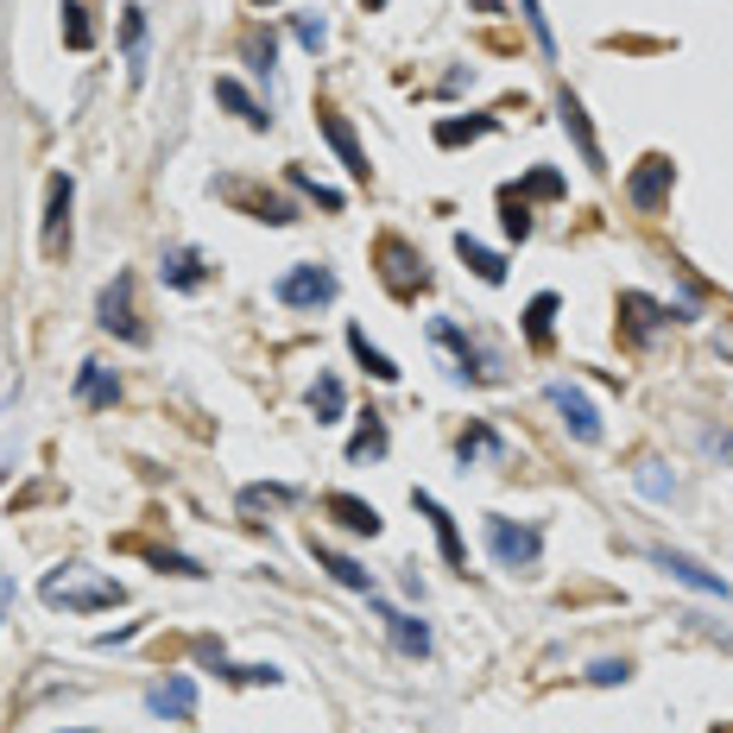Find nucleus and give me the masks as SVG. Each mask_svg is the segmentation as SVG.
I'll return each mask as SVG.
<instances>
[{
  "mask_svg": "<svg viewBox=\"0 0 733 733\" xmlns=\"http://www.w3.org/2000/svg\"><path fill=\"white\" fill-rule=\"evenodd\" d=\"M51 607H70V614H101V607H120L127 600V588H120L115 576H89L82 563H63V569H51L39 588Z\"/></svg>",
  "mask_w": 733,
  "mask_h": 733,
  "instance_id": "1",
  "label": "nucleus"
},
{
  "mask_svg": "<svg viewBox=\"0 0 733 733\" xmlns=\"http://www.w3.org/2000/svg\"><path fill=\"white\" fill-rule=\"evenodd\" d=\"M487 550H493V563L500 569H512V576H531L544 557V531L538 525H512V519H487Z\"/></svg>",
  "mask_w": 733,
  "mask_h": 733,
  "instance_id": "2",
  "label": "nucleus"
},
{
  "mask_svg": "<svg viewBox=\"0 0 733 733\" xmlns=\"http://www.w3.org/2000/svg\"><path fill=\"white\" fill-rule=\"evenodd\" d=\"M96 323L108 329V335H120V342L146 348L153 335H146V323L134 316V272H115V285L96 297Z\"/></svg>",
  "mask_w": 733,
  "mask_h": 733,
  "instance_id": "3",
  "label": "nucleus"
},
{
  "mask_svg": "<svg viewBox=\"0 0 733 733\" xmlns=\"http://www.w3.org/2000/svg\"><path fill=\"white\" fill-rule=\"evenodd\" d=\"M335 272L329 266H291V272H278V285H272V297L285 310H323V304H335Z\"/></svg>",
  "mask_w": 733,
  "mask_h": 733,
  "instance_id": "4",
  "label": "nucleus"
},
{
  "mask_svg": "<svg viewBox=\"0 0 733 733\" xmlns=\"http://www.w3.org/2000/svg\"><path fill=\"white\" fill-rule=\"evenodd\" d=\"M70 196H77L70 172H58L45 184V260H63V253H70Z\"/></svg>",
  "mask_w": 733,
  "mask_h": 733,
  "instance_id": "5",
  "label": "nucleus"
},
{
  "mask_svg": "<svg viewBox=\"0 0 733 733\" xmlns=\"http://www.w3.org/2000/svg\"><path fill=\"white\" fill-rule=\"evenodd\" d=\"M550 405L563 411V424H569L576 443H600V418H595V405H588V392H581V387L557 380V387H550Z\"/></svg>",
  "mask_w": 733,
  "mask_h": 733,
  "instance_id": "6",
  "label": "nucleus"
},
{
  "mask_svg": "<svg viewBox=\"0 0 733 733\" xmlns=\"http://www.w3.org/2000/svg\"><path fill=\"white\" fill-rule=\"evenodd\" d=\"M652 563L664 569V576H676L683 588H695V595H714V600H727V581L721 576H708L695 557H683V550H652Z\"/></svg>",
  "mask_w": 733,
  "mask_h": 733,
  "instance_id": "7",
  "label": "nucleus"
},
{
  "mask_svg": "<svg viewBox=\"0 0 733 733\" xmlns=\"http://www.w3.org/2000/svg\"><path fill=\"white\" fill-rule=\"evenodd\" d=\"M430 342H443L449 354H456V373H462V380H475V387H481V380H493V373H487V354L468 342L456 323H430Z\"/></svg>",
  "mask_w": 733,
  "mask_h": 733,
  "instance_id": "8",
  "label": "nucleus"
},
{
  "mask_svg": "<svg viewBox=\"0 0 733 733\" xmlns=\"http://www.w3.org/2000/svg\"><path fill=\"white\" fill-rule=\"evenodd\" d=\"M158 278L172 291H203L209 285V266H203V253L196 247H172L165 260H158Z\"/></svg>",
  "mask_w": 733,
  "mask_h": 733,
  "instance_id": "9",
  "label": "nucleus"
},
{
  "mask_svg": "<svg viewBox=\"0 0 733 733\" xmlns=\"http://www.w3.org/2000/svg\"><path fill=\"white\" fill-rule=\"evenodd\" d=\"M411 500H418V512H424V519L437 525V544H443V563H449V569H462V563H468V544H462V531H456V519L443 512V500H437V493H411Z\"/></svg>",
  "mask_w": 733,
  "mask_h": 733,
  "instance_id": "10",
  "label": "nucleus"
},
{
  "mask_svg": "<svg viewBox=\"0 0 733 733\" xmlns=\"http://www.w3.org/2000/svg\"><path fill=\"white\" fill-rule=\"evenodd\" d=\"M671 184H676L671 158H645V165L633 172V184H626V190H633V203H638V209H657V203L671 196Z\"/></svg>",
  "mask_w": 733,
  "mask_h": 733,
  "instance_id": "11",
  "label": "nucleus"
},
{
  "mask_svg": "<svg viewBox=\"0 0 733 733\" xmlns=\"http://www.w3.org/2000/svg\"><path fill=\"white\" fill-rule=\"evenodd\" d=\"M196 657H203V664H215V671L228 676V683H285V671H278V664H228V657H222V645H209V638H203V645H196Z\"/></svg>",
  "mask_w": 733,
  "mask_h": 733,
  "instance_id": "12",
  "label": "nucleus"
},
{
  "mask_svg": "<svg viewBox=\"0 0 733 733\" xmlns=\"http://www.w3.org/2000/svg\"><path fill=\"white\" fill-rule=\"evenodd\" d=\"M146 708L165 714V721H190V714H196V683H190V676H172V683H158V690L146 695Z\"/></svg>",
  "mask_w": 733,
  "mask_h": 733,
  "instance_id": "13",
  "label": "nucleus"
},
{
  "mask_svg": "<svg viewBox=\"0 0 733 733\" xmlns=\"http://www.w3.org/2000/svg\"><path fill=\"white\" fill-rule=\"evenodd\" d=\"M323 506L335 512V525H342V531H354V538H380V512H373L366 500H354V493H329Z\"/></svg>",
  "mask_w": 733,
  "mask_h": 733,
  "instance_id": "14",
  "label": "nucleus"
},
{
  "mask_svg": "<svg viewBox=\"0 0 733 733\" xmlns=\"http://www.w3.org/2000/svg\"><path fill=\"white\" fill-rule=\"evenodd\" d=\"M323 134H329V146H335V158H342V172L366 177V153H361V139H354V127H348L342 115H323Z\"/></svg>",
  "mask_w": 733,
  "mask_h": 733,
  "instance_id": "15",
  "label": "nucleus"
},
{
  "mask_svg": "<svg viewBox=\"0 0 733 733\" xmlns=\"http://www.w3.org/2000/svg\"><path fill=\"white\" fill-rule=\"evenodd\" d=\"M387 633H392V645H399L405 657H430V626L418 614H392L387 607Z\"/></svg>",
  "mask_w": 733,
  "mask_h": 733,
  "instance_id": "16",
  "label": "nucleus"
},
{
  "mask_svg": "<svg viewBox=\"0 0 733 733\" xmlns=\"http://www.w3.org/2000/svg\"><path fill=\"white\" fill-rule=\"evenodd\" d=\"M456 253L475 266V278H481V285H506V260H500V253H487L475 234H456Z\"/></svg>",
  "mask_w": 733,
  "mask_h": 733,
  "instance_id": "17",
  "label": "nucleus"
},
{
  "mask_svg": "<svg viewBox=\"0 0 733 733\" xmlns=\"http://www.w3.org/2000/svg\"><path fill=\"white\" fill-rule=\"evenodd\" d=\"M77 392H82V399H89V405H96V411H108V405H115V399H120V380H115V373H108V366L82 361V373H77Z\"/></svg>",
  "mask_w": 733,
  "mask_h": 733,
  "instance_id": "18",
  "label": "nucleus"
},
{
  "mask_svg": "<svg viewBox=\"0 0 733 733\" xmlns=\"http://www.w3.org/2000/svg\"><path fill=\"white\" fill-rule=\"evenodd\" d=\"M310 550H316V563H323V569H329V576H335V581H342V588H354V595H373V576H366L361 563L335 557L329 544H310Z\"/></svg>",
  "mask_w": 733,
  "mask_h": 733,
  "instance_id": "19",
  "label": "nucleus"
},
{
  "mask_svg": "<svg viewBox=\"0 0 733 733\" xmlns=\"http://www.w3.org/2000/svg\"><path fill=\"white\" fill-rule=\"evenodd\" d=\"M557 108H563V127H569V134H576V146H581V165H595V172H600V146H595V127H588V115H581V101L563 96Z\"/></svg>",
  "mask_w": 733,
  "mask_h": 733,
  "instance_id": "20",
  "label": "nucleus"
},
{
  "mask_svg": "<svg viewBox=\"0 0 733 733\" xmlns=\"http://www.w3.org/2000/svg\"><path fill=\"white\" fill-rule=\"evenodd\" d=\"M342 405H348L342 380H335V373H316V387H310V411H316V424H335Z\"/></svg>",
  "mask_w": 733,
  "mask_h": 733,
  "instance_id": "21",
  "label": "nucleus"
},
{
  "mask_svg": "<svg viewBox=\"0 0 733 733\" xmlns=\"http://www.w3.org/2000/svg\"><path fill=\"white\" fill-rule=\"evenodd\" d=\"M550 323H557V291H538V297L525 304V335H531V348L550 342Z\"/></svg>",
  "mask_w": 733,
  "mask_h": 733,
  "instance_id": "22",
  "label": "nucleus"
},
{
  "mask_svg": "<svg viewBox=\"0 0 733 733\" xmlns=\"http://www.w3.org/2000/svg\"><path fill=\"white\" fill-rule=\"evenodd\" d=\"M120 39H127V70H134V82H139V77H146V13H139V7H127Z\"/></svg>",
  "mask_w": 733,
  "mask_h": 733,
  "instance_id": "23",
  "label": "nucleus"
},
{
  "mask_svg": "<svg viewBox=\"0 0 733 733\" xmlns=\"http://www.w3.org/2000/svg\"><path fill=\"white\" fill-rule=\"evenodd\" d=\"M215 101H228V108H234L241 120H247V127H266V120H272V115H260V101H253L234 77H215Z\"/></svg>",
  "mask_w": 733,
  "mask_h": 733,
  "instance_id": "24",
  "label": "nucleus"
},
{
  "mask_svg": "<svg viewBox=\"0 0 733 733\" xmlns=\"http://www.w3.org/2000/svg\"><path fill=\"white\" fill-rule=\"evenodd\" d=\"M348 348H354V361H361L366 373H373V380H399V366H392L387 354H380V348L366 342V329H354V323H348Z\"/></svg>",
  "mask_w": 733,
  "mask_h": 733,
  "instance_id": "25",
  "label": "nucleus"
},
{
  "mask_svg": "<svg viewBox=\"0 0 733 733\" xmlns=\"http://www.w3.org/2000/svg\"><path fill=\"white\" fill-rule=\"evenodd\" d=\"M392 260V285L399 291H411V285H424V260H411V247L405 241H387V247H380Z\"/></svg>",
  "mask_w": 733,
  "mask_h": 733,
  "instance_id": "26",
  "label": "nucleus"
},
{
  "mask_svg": "<svg viewBox=\"0 0 733 733\" xmlns=\"http://www.w3.org/2000/svg\"><path fill=\"white\" fill-rule=\"evenodd\" d=\"M619 310H633V335H638V342H645L657 323H671V310H657L652 297H638V291H626V297H619Z\"/></svg>",
  "mask_w": 733,
  "mask_h": 733,
  "instance_id": "27",
  "label": "nucleus"
},
{
  "mask_svg": "<svg viewBox=\"0 0 733 733\" xmlns=\"http://www.w3.org/2000/svg\"><path fill=\"white\" fill-rule=\"evenodd\" d=\"M366 456H387V424L366 411V424L354 430V443H348V462H366Z\"/></svg>",
  "mask_w": 733,
  "mask_h": 733,
  "instance_id": "28",
  "label": "nucleus"
},
{
  "mask_svg": "<svg viewBox=\"0 0 733 733\" xmlns=\"http://www.w3.org/2000/svg\"><path fill=\"white\" fill-rule=\"evenodd\" d=\"M493 134V120L475 115V120H437V146H462V139H487Z\"/></svg>",
  "mask_w": 733,
  "mask_h": 733,
  "instance_id": "29",
  "label": "nucleus"
},
{
  "mask_svg": "<svg viewBox=\"0 0 733 733\" xmlns=\"http://www.w3.org/2000/svg\"><path fill=\"white\" fill-rule=\"evenodd\" d=\"M638 493H645V500H671L676 475H664V462H638Z\"/></svg>",
  "mask_w": 733,
  "mask_h": 733,
  "instance_id": "30",
  "label": "nucleus"
},
{
  "mask_svg": "<svg viewBox=\"0 0 733 733\" xmlns=\"http://www.w3.org/2000/svg\"><path fill=\"white\" fill-rule=\"evenodd\" d=\"M63 39H70V51H89V45H96V32H89V13H82L77 0H63Z\"/></svg>",
  "mask_w": 733,
  "mask_h": 733,
  "instance_id": "31",
  "label": "nucleus"
},
{
  "mask_svg": "<svg viewBox=\"0 0 733 733\" xmlns=\"http://www.w3.org/2000/svg\"><path fill=\"white\" fill-rule=\"evenodd\" d=\"M481 456H500V437H493L487 424H475L462 437V462H481Z\"/></svg>",
  "mask_w": 733,
  "mask_h": 733,
  "instance_id": "32",
  "label": "nucleus"
},
{
  "mask_svg": "<svg viewBox=\"0 0 733 733\" xmlns=\"http://www.w3.org/2000/svg\"><path fill=\"white\" fill-rule=\"evenodd\" d=\"M506 234H512V241L531 234V209H525V196H512V190H506Z\"/></svg>",
  "mask_w": 733,
  "mask_h": 733,
  "instance_id": "33",
  "label": "nucleus"
},
{
  "mask_svg": "<svg viewBox=\"0 0 733 733\" xmlns=\"http://www.w3.org/2000/svg\"><path fill=\"white\" fill-rule=\"evenodd\" d=\"M626 676H633V664H626V657H600L595 671H588V683H600V690H607V683H626Z\"/></svg>",
  "mask_w": 733,
  "mask_h": 733,
  "instance_id": "34",
  "label": "nucleus"
},
{
  "mask_svg": "<svg viewBox=\"0 0 733 733\" xmlns=\"http://www.w3.org/2000/svg\"><path fill=\"white\" fill-rule=\"evenodd\" d=\"M297 45H304V51H323V45H329V26H323V20H297Z\"/></svg>",
  "mask_w": 733,
  "mask_h": 733,
  "instance_id": "35",
  "label": "nucleus"
},
{
  "mask_svg": "<svg viewBox=\"0 0 733 733\" xmlns=\"http://www.w3.org/2000/svg\"><path fill=\"white\" fill-rule=\"evenodd\" d=\"M519 7H525V20H531V32H538L544 51H557V39H550V26H544V13H538V0H519Z\"/></svg>",
  "mask_w": 733,
  "mask_h": 733,
  "instance_id": "36",
  "label": "nucleus"
},
{
  "mask_svg": "<svg viewBox=\"0 0 733 733\" xmlns=\"http://www.w3.org/2000/svg\"><path fill=\"white\" fill-rule=\"evenodd\" d=\"M525 190H531V196H557L563 184H557V172H531V177H525Z\"/></svg>",
  "mask_w": 733,
  "mask_h": 733,
  "instance_id": "37",
  "label": "nucleus"
},
{
  "mask_svg": "<svg viewBox=\"0 0 733 733\" xmlns=\"http://www.w3.org/2000/svg\"><path fill=\"white\" fill-rule=\"evenodd\" d=\"M481 7H487V13H500V0H481Z\"/></svg>",
  "mask_w": 733,
  "mask_h": 733,
  "instance_id": "38",
  "label": "nucleus"
}]
</instances>
